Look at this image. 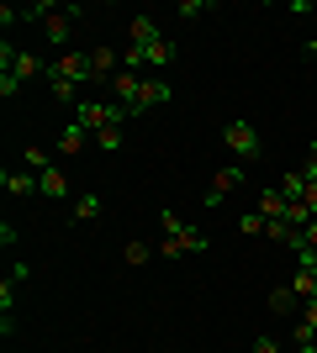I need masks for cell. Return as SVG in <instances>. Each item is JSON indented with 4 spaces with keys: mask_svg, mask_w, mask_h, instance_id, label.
<instances>
[{
    "mask_svg": "<svg viewBox=\"0 0 317 353\" xmlns=\"http://www.w3.org/2000/svg\"><path fill=\"white\" fill-rule=\"evenodd\" d=\"M127 37H133V48L122 53V69H164V63H175V37L169 32H159V21L153 16H133V27H127Z\"/></svg>",
    "mask_w": 317,
    "mask_h": 353,
    "instance_id": "cell-1",
    "label": "cell"
},
{
    "mask_svg": "<svg viewBox=\"0 0 317 353\" xmlns=\"http://www.w3.org/2000/svg\"><path fill=\"white\" fill-rule=\"evenodd\" d=\"M111 95H117L133 117H143V111H153V105H164L175 90H169V79H143V74H133V69H122L117 79H111Z\"/></svg>",
    "mask_w": 317,
    "mask_h": 353,
    "instance_id": "cell-2",
    "label": "cell"
},
{
    "mask_svg": "<svg viewBox=\"0 0 317 353\" xmlns=\"http://www.w3.org/2000/svg\"><path fill=\"white\" fill-rule=\"evenodd\" d=\"M127 117H133V111H127V105H111V101H79L75 105V121L90 137L106 132V127H127Z\"/></svg>",
    "mask_w": 317,
    "mask_h": 353,
    "instance_id": "cell-3",
    "label": "cell"
},
{
    "mask_svg": "<svg viewBox=\"0 0 317 353\" xmlns=\"http://www.w3.org/2000/svg\"><path fill=\"white\" fill-rule=\"evenodd\" d=\"M222 143L233 148V153H238L243 163L265 153V143H259V127H254V121H249V117H233V121H227V127H222Z\"/></svg>",
    "mask_w": 317,
    "mask_h": 353,
    "instance_id": "cell-4",
    "label": "cell"
},
{
    "mask_svg": "<svg viewBox=\"0 0 317 353\" xmlns=\"http://www.w3.org/2000/svg\"><path fill=\"white\" fill-rule=\"evenodd\" d=\"M0 74H11V79H21V85H27V79H48V63L6 43V48H0Z\"/></svg>",
    "mask_w": 317,
    "mask_h": 353,
    "instance_id": "cell-5",
    "label": "cell"
},
{
    "mask_svg": "<svg viewBox=\"0 0 317 353\" xmlns=\"http://www.w3.org/2000/svg\"><path fill=\"white\" fill-rule=\"evenodd\" d=\"M206 248H211V237L201 232V227H180V232L164 237V248H159V253H164V259H180V253H206Z\"/></svg>",
    "mask_w": 317,
    "mask_h": 353,
    "instance_id": "cell-6",
    "label": "cell"
},
{
    "mask_svg": "<svg viewBox=\"0 0 317 353\" xmlns=\"http://www.w3.org/2000/svg\"><path fill=\"white\" fill-rule=\"evenodd\" d=\"M48 74H64V79H75V85H90L95 79V59L90 53H64V59L48 63Z\"/></svg>",
    "mask_w": 317,
    "mask_h": 353,
    "instance_id": "cell-7",
    "label": "cell"
},
{
    "mask_svg": "<svg viewBox=\"0 0 317 353\" xmlns=\"http://www.w3.org/2000/svg\"><path fill=\"white\" fill-rule=\"evenodd\" d=\"M243 185V163H227V169H217V179H211L206 190V206H222V195H233Z\"/></svg>",
    "mask_w": 317,
    "mask_h": 353,
    "instance_id": "cell-8",
    "label": "cell"
},
{
    "mask_svg": "<svg viewBox=\"0 0 317 353\" xmlns=\"http://www.w3.org/2000/svg\"><path fill=\"white\" fill-rule=\"evenodd\" d=\"M75 16L79 11H48L43 16V32H48V43H53V48H64L69 37H75Z\"/></svg>",
    "mask_w": 317,
    "mask_h": 353,
    "instance_id": "cell-9",
    "label": "cell"
},
{
    "mask_svg": "<svg viewBox=\"0 0 317 353\" xmlns=\"http://www.w3.org/2000/svg\"><path fill=\"white\" fill-rule=\"evenodd\" d=\"M286 211H291V201L280 195V185L259 190V216H265V221H286Z\"/></svg>",
    "mask_w": 317,
    "mask_h": 353,
    "instance_id": "cell-10",
    "label": "cell"
},
{
    "mask_svg": "<svg viewBox=\"0 0 317 353\" xmlns=\"http://www.w3.org/2000/svg\"><path fill=\"white\" fill-rule=\"evenodd\" d=\"M37 195H48V201H64V195H69V179H64L53 163H48L43 174H37Z\"/></svg>",
    "mask_w": 317,
    "mask_h": 353,
    "instance_id": "cell-11",
    "label": "cell"
},
{
    "mask_svg": "<svg viewBox=\"0 0 317 353\" xmlns=\"http://www.w3.org/2000/svg\"><path fill=\"white\" fill-rule=\"evenodd\" d=\"M0 185H6L11 195H32V190H37V174H27V169H6Z\"/></svg>",
    "mask_w": 317,
    "mask_h": 353,
    "instance_id": "cell-12",
    "label": "cell"
},
{
    "mask_svg": "<svg viewBox=\"0 0 317 353\" xmlns=\"http://www.w3.org/2000/svg\"><path fill=\"white\" fill-rule=\"evenodd\" d=\"M90 143V132H85V127H79V121H69V127H64L59 132V153H79V148Z\"/></svg>",
    "mask_w": 317,
    "mask_h": 353,
    "instance_id": "cell-13",
    "label": "cell"
},
{
    "mask_svg": "<svg viewBox=\"0 0 317 353\" xmlns=\"http://www.w3.org/2000/svg\"><path fill=\"white\" fill-rule=\"evenodd\" d=\"M296 301H302V295L291 290V285H280V290H270V311H275V316H291V311H296Z\"/></svg>",
    "mask_w": 317,
    "mask_h": 353,
    "instance_id": "cell-14",
    "label": "cell"
},
{
    "mask_svg": "<svg viewBox=\"0 0 317 353\" xmlns=\"http://www.w3.org/2000/svg\"><path fill=\"white\" fill-rule=\"evenodd\" d=\"M101 211H106L101 195H79V201H75V221H95Z\"/></svg>",
    "mask_w": 317,
    "mask_h": 353,
    "instance_id": "cell-15",
    "label": "cell"
},
{
    "mask_svg": "<svg viewBox=\"0 0 317 353\" xmlns=\"http://www.w3.org/2000/svg\"><path fill=\"white\" fill-rule=\"evenodd\" d=\"M48 85H53V101H75V105H79V85H75V79H64V74H48Z\"/></svg>",
    "mask_w": 317,
    "mask_h": 353,
    "instance_id": "cell-16",
    "label": "cell"
},
{
    "mask_svg": "<svg viewBox=\"0 0 317 353\" xmlns=\"http://www.w3.org/2000/svg\"><path fill=\"white\" fill-rule=\"evenodd\" d=\"M302 190H307V174H302V169L280 174V195H286V201H302Z\"/></svg>",
    "mask_w": 317,
    "mask_h": 353,
    "instance_id": "cell-17",
    "label": "cell"
},
{
    "mask_svg": "<svg viewBox=\"0 0 317 353\" xmlns=\"http://www.w3.org/2000/svg\"><path fill=\"white\" fill-rule=\"evenodd\" d=\"M122 143H127V132H122V127H106V132H95V148H101V153H117Z\"/></svg>",
    "mask_w": 317,
    "mask_h": 353,
    "instance_id": "cell-18",
    "label": "cell"
},
{
    "mask_svg": "<svg viewBox=\"0 0 317 353\" xmlns=\"http://www.w3.org/2000/svg\"><path fill=\"white\" fill-rule=\"evenodd\" d=\"M21 159H27V169H32V174H43L48 163H53V159L43 153V148H21Z\"/></svg>",
    "mask_w": 317,
    "mask_h": 353,
    "instance_id": "cell-19",
    "label": "cell"
},
{
    "mask_svg": "<svg viewBox=\"0 0 317 353\" xmlns=\"http://www.w3.org/2000/svg\"><path fill=\"white\" fill-rule=\"evenodd\" d=\"M265 227H270V221L259 216V211H249V216L238 221V232H243V237H259V232H265Z\"/></svg>",
    "mask_w": 317,
    "mask_h": 353,
    "instance_id": "cell-20",
    "label": "cell"
},
{
    "mask_svg": "<svg viewBox=\"0 0 317 353\" xmlns=\"http://www.w3.org/2000/svg\"><path fill=\"white\" fill-rule=\"evenodd\" d=\"M122 259H127V264H148V243H127V248H122Z\"/></svg>",
    "mask_w": 317,
    "mask_h": 353,
    "instance_id": "cell-21",
    "label": "cell"
},
{
    "mask_svg": "<svg viewBox=\"0 0 317 353\" xmlns=\"http://www.w3.org/2000/svg\"><path fill=\"white\" fill-rule=\"evenodd\" d=\"M211 11V0H185L180 6V21H196V16H206Z\"/></svg>",
    "mask_w": 317,
    "mask_h": 353,
    "instance_id": "cell-22",
    "label": "cell"
},
{
    "mask_svg": "<svg viewBox=\"0 0 317 353\" xmlns=\"http://www.w3.org/2000/svg\"><path fill=\"white\" fill-rule=\"evenodd\" d=\"M302 322H296V332H317V301H302Z\"/></svg>",
    "mask_w": 317,
    "mask_h": 353,
    "instance_id": "cell-23",
    "label": "cell"
},
{
    "mask_svg": "<svg viewBox=\"0 0 317 353\" xmlns=\"http://www.w3.org/2000/svg\"><path fill=\"white\" fill-rule=\"evenodd\" d=\"M21 95V79H11V74H0V101H16Z\"/></svg>",
    "mask_w": 317,
    "mask_h": 353,
    "instance_id": "cell-24",
    "label": "cell"
},
{
    "mask_svg": "<svg viewBox=\"0 0 317 353\" xmlns=\"http://www.w3.org/2000/svg\"><path fill=\"white\" fill-rule=\"evenodd\" d=\"M159 227H164V237H169V232H180L185 221H180V216H175V211H159Z\"/></svg>",
    "mask_w": 317,
    "mask_h": 353,
    "instance_id": "cell-25",
    "label": "cell"
},
{
    "mask_svg": "<svg viewBox=\"0 0 317 353\" xmlns=\"http://www.w3.org/2000/svg\"><path fill=\"white\" fill-rule=\"evenodd\" d=\"M302 201H307V211L317 216V179H312V174H307V190H302Z\"/></svg>",
    "mask_w": 317,
    "mask_h": 353,
    "instance_id": "cell-26",
    "label": "cell"
},
{
    "mask_svg": "<svg viewBox=\"0 0 317 353\" xmlns=\"http://www.w3.org/2000/svg\"><path fill=\"white\" fill-rule=\"evenodd\" d=\"M302 174H312V179H317V143H307V169H302Z\"/></svg>",
    "mask_w": 317,
    "mask_h": 353,
    "instance_id": "cell-27",
    "label": "cell"
},
{
    "mask_svg": "<svg viewBox=\"0 0 317 353\" xmlns=\"http://www.w3.org/2000/svg\"><path fill=\"white\" fill-rule=\"evenodd\" d=\"M254 353H280V343L275 338H254Z\"/></svg>",
    "mask_w": 317,
    "mask_h": 353,
    "instance_id": "cell-28",
    "label": "cell"
},
{
    "mask_svg": "<svg viewBox=\"0 0 317 353\" xmlns=\"http://www.w3.org/2000/svg\"><path fill=\"white\" fill-rule=\"evenodd\" d=\"M307 59L317 63V27H312V37H307Z\"/></svg>",
    "mask_w": 317,
    "mask_h": 353,
    "instance_id": "cell-29",
    "label": "cell"
},
{
    "mask_svg": "<svg viewBox=\"0 0 317 353\" xmlns=\"http://www.w3.org/2000/svg\"><path fill=\"white\" fill-rule=\"evenodd\" d=\"M302 343H312V348H317V332H296V348H302Z\"/></svg>",
    "mask_w": 317,
    "mask_h": 353,
    "instance_id": "cell-30",
    "label": "cell"
},
{
    "mask_svg": "<svg viewBox=\"0 0 317 353\" xmlns=\"http://www.w3.org/2000/svg\"><path fill=\"white\" fill-rule=\"evenodd\" d=\"M302 353H317V348H312V343H302Z\"/></svg>",
    "mask_w": 317,
    "mask_h": 353,
    "instance_id": "cell-31",
    "label": "cell"
}]
</instances>
